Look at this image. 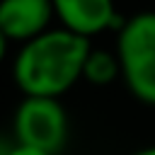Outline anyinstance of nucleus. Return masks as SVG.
<instances>
[{"mask_svg":"<svg viewBox=\"0 0 155 155\" xmlns=\"http://www.w3.org/2000/svg\"><path fill=\"white\" fill-rule=\"evenodd\" d=\"M90 48V39L65 27H51L19 46L12 61L15 85L24 97L58 99L82 80V65Z\"/></svg>","mask_w":155,"mask_h":155,"instance_id":"nucleus-1","label":"nucleus"},{"mask_svg":"<svg viewBox=\"0 0 155 155\" xmlns=\"http://www.w3.org/2000/svg\"><path fill=\"white\" fill-rule=\"evenodd\" d=\"M121 80L131 94L155 107V12H138L124 19L116 31Z\"/></svg>","mask_w":155,"mask_h":155,"instance_id":"nucleus-2","label":"nucleus"},{"mask_svg":"<svg viewBox=\"0 0 155 155\" xmlns=\"http://www.w3.org/2000/svg\"><path fill=\"white\" fill-rule=\"evenodd\" d=\"M12 133L17 143L56 155L68 140V114L56 97H24L15 109Z\"/></svg>","mask_w":155,"mask_h":155,"instance_id":"nucleus-3","label":"nucleus"},{"mask_svg":"<svg viewBox=\"0 0 155 155\" xmlns=\"http://www.w3.org/2000/svg\"><path fill=\"white\" fill-rule=\"evenodd\" d=\"M53 15L61 27L92 39L109 29H121L124 19L116 12L114 0H51Z\"/></svg>","mask_w":155,"mask_h":155,"instance_id":"nucleus-4","label":"nucleus"},{"mask_svg":"<svg viewBox=\"0 0 155 155\" xmlns=\"http://www.w3.org/2000/svg\"><path fill=\"white\" fill-rule=\"evenodd\" d=\"M53 19L51 0H0V31L10 44H27L51 29Z\"/></svg>","mask_w":155,"mask_h":155,"instance_id":"nucleus-5","label":"nucleus"},{"mask_svg":"<svg viewBox=\"0 0 155 155\" xmlns=\"http://www.w3.org/2000/svg\"><path fill=\"white\" fill-rule=\"evenodd\" d=\"M116 78H121L116 51H104L92 46L82 65V80H87L90 85H111Z\"/></svg>","mask_w":155,"mask_h":155,"instance_id":"nucleus-6","label":"nucleus"},{"mask_svg":"<svg viewBox=\"0 0 155 155\" xmlns=\"http://www.w3.org/2000/svg\"><path fill=\"white\" fill-rule=\"evenodd\" d=\"M7 155H51V153L39 150V148H31V145H24V143H17V140H15Z\"/></svg>","mask_w":155,"mask_h":155,"instance_id":"nucleus-7","label":"nucleus"},{"mask_svg":"<svg viewBox=\"0 0 155 155\" xmlns=\"http://www.w3.org/2000/svg\"><path fill=\"white\" fill-rule=\"evenodd\" d=\"M7 46H10V41L2 36V31H0V63L5 61V56H7Z\"/></svg>","mask_w":155,"mask_h":155,"instance_id":"nucleus-8","label":"nucleus"},{"mask_svg":"<svg viewBox=\"0 0 155 155\" xmlns=\"http://www.w3.org/2000/svg\"><path fill=\"white\" fill-rule=\"evenodd\" d=\"M12 143H15V140H5V138H0V155H7L10 148H12Z\"/></svg>","mask_w":155,"mask_h":155,"instance_id":"nucleus-9","label":"nucleus"},{"mask_svg":"<svg viewBox=\"0 0 155 155\" xmlns=\"http://www.w3.org/2000/svg\"><path fill=\"white\" fill-rule=\"evenodd\" d=\"M131 155H155V145H148V148H140V150H136V153H131Z\"/></svg>","mask_w":155,"mask_h":155,"instance_id":"nucleus-10","label":"nucleus"}]
</instances>
